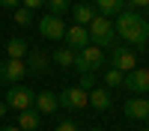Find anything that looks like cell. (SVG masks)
Instances as JSON below:
<instances>
[{"label": "cell", "instance_id": "cell-1", "mask_svg": "<svg viewBox=\"0 0 149 131\" xmlns=\"http://www.w3.org/2000/svg\"><path fill=\"white\" fill-rule=\"evenodd\" d=\"M113 33L122 36L128 45H137L143 48L149 42V21L140 15V12H131V9H122L116 15V24H113Z\"/></svg>", "mask_w": 149, "mask_h": 131}, {"label": "cell", "instance_id": "cell-2", "mask_svg": "<svg viewBox=\"0 0 149 131\" xmlns=\"http://www.w3.org/2000/svg\"><path fill=\"white\" fill-rule=\"evenodd\" d=\"M86 33H90V45L95 48H113V39H116V33H113V21L104 18V15H95L93 24L86 27Z\"/></svg>", "mask_w": 149, "mask_h": 131}, {"label": "cell", "instance_id": "cell-3", "mask_svg": "<svg viewBox=\"0 0 149 131\" xmlns=\"http://www.w3.org/2000/svg\"><path fill=\"white\" fill-rule=\"evenodd\" d=\"M104 51L102 48H95V45H86V48H81L78 54H74V69L81 71V75H86V71H90V75H95L98 69L104 66Z\"/></svg>", "mask_w": 149, "mask_h": 131}, {"label": "cell", "instance_id": "cell-4", "mask_svg": "<svg viewBox=\"0 0 149 131\" xmlns=\"http://www.w3.org/2000/svg\"><path fill=\"white\" fill-rule=\"evenodd\" d=\"M33 98H36V92L30 87H24V83H15V87H9L6 89V107L9 110H30L33 107Z\"/></svg>", "mask_w": 149, "mask_h": 131}, {"label": "cell", "instance_id": "cell-5", "mask_svg": "<svg viewBox=\"0 0 149 131\" xmlns=\"http://www.w3.org/2000/svg\"><path fill=\"white\" fill-rule=\"evenodd\" d=\"M110 69H116V71H131V69H137V54L131 51L128 45H113V54H110Z\"/></svg>", "mask_w": 149, "mask_h": 131}, {"label": "cell", "instance_id": "cell-6", "mask_svg": "<svg viewBox=\"0 0 149 131\" xmlns=\"http://www.w3.org/2000/svg\"><path fill=\"white\" fill-rule=\"evenodd\" d=\"M122 87L125 89H131L134 95H143V92H149V69H131V71H125V78H122Z\"/></svg>", "mask_w": 149, "mask_h": 131}, {"label": "cell", "instance_id": "cell-7", "mask_svg": "<svg viewBox=\"0 0 149 131\" xmlns=\"http://www.w3.org/2000/svg\"><path fill=\"white\" fill-rule=\"evenodd\" d=\"M57 104L66 107V110H84V107H86V92L81 87H66L63 92L57 95Z\"/></svg>", "mask_w": 149, "mask_h": 131}, {"label": "cell", "instance_id": "cell-8", "mask_svg": "<svg viewBox=\"0 0 149 131\" xmlns=\"http://www.w3.org/2000/svg\"><path fill=\"white\" fill-rule=\"evenodd\" d=\"M39 33L45 36V39H63L66 36V24H63V18H57V15H42L39 18Z\"/></svg>", "mask_w": 149, "mask_h": 131}, {"label": "cell", "instance_id": "cell-9", "mask_svg": "<svg viewBox=\"0 0 149 131\" xmlns=\"http://www.w3.org/2000/svg\"><path fill=\"white\" fill-rule=\"evenodd\" d=\"M66 48L69 51H74L78 54L81 48H86L90 45V33H86V27H81V24H72V27H66Z\"/></svg>", "mask_w": 149, "mask_h": 131}, {"label": "cell", "instance_id": "cell-10", "mask_svg": "<svg viewBox=\"0 0 149 131\" xmlns=\"http://www.w3.org/2000/svg\"><path fill=\"white\" fill-rule=\"evenodd\" d=\"M24 75H27V66H24V60H3L0 63V80H12V83H18L24 80Z\"/></svg>", "mask_w": 149, "mask_h": 131}, {"label": "cell", "instance_id": "cell-11", "mask_svg": "<svg viewBox=\"0 0 149 131\" xmlns=\"http://www.w3.org/2000/svg\"><path fill=\"white\" fill-rule=\"evenodd\" d=\"M122 113H125L128 119H149V101L143 98V95H134V98H128L125 104H122Z\"/></svg>", "mask_w": 149, "mask_h": 131}, {"label": "cell", "instance_id": "cell-12", "mask_svg": "<svg viewBox=\"0 0 149 131\" xmlns=\"http://www.w3.org/2000/svg\"><path fill=\"white\" fill-rule=\"evenodd\" d=\"M86 104H90L93 110H107V107L113 104V95H110L107 87H93L86 92Z\"/></svg>", "mask_w": 149, "mask_h": 131}, {"label": "cell", "instance_id": "cell-13", "mask_svg": "<svg viewBox=\"0 0 149 131\" xmlns=\"http://www.w3.org/2000/svg\"><path fill=\"white\" fill-rule=\"evenodd\" d=\"M57 95L54 92H36V98H33V110L39 113V116H48V113H54L57 110Z\"/></svg>", "mask_w": 149, "mask_h": 131}, {"label": "cell", "instance_id": "cell-14", "mask_svg": "<svg viewBox=\"0 0 149 131\" xmlns=\"http://www.w3.org/2000/svg\"><path fill=\"white\" fill-rule=\"evenodd\" d=\"M122 9H125V0H95V12H98V15H104V18L119 15Z\"/></svg>", "mask_w": 149, "mask_h": 131}, {"label": "cell", "instance_id": "cell-15", "mask_svg": "<svg viewBox=\"0 0 149 131\" xmlns=\"http://www.w3.org/2000/svg\"><path fill=\"white\" fill-rule=\"evenodd\" d=\"M15 125H18L21 131H36V128L42 125V116L30 107V110H21V113H18V122H15Z\"/></svg>", "mask_w": 149, "mask_h": 131}, {"label": "cell", "instance_id": "cell-16", "mask_svg": "<svg viewBox=\"0 0 149 131\" xmlns=\"http://www.w3.org/2000/svg\"><path fill=\"white\" fill-rule=\"evenodd\" d=\"M72 15H74V24H81V27H90L93 18L98 15V12H95L90 3H81V6H72Z\"/></svg>", "mask_w": 149, "mask_h": 131}, {"label": "cell", "instance_id": "cell-17", "mask_svg": "<svg viewBox=\"0 0 149 131\" xmlns=\"http://www.w3.org/2000/svg\"><path fill=\"white\" fill-rule=\"evenodd\" d=\"M24 54H27V42H24L21 36H15V39L6 42V57L9 60H24Z\"/></svg>", "mask_w": 149, "mask_h": 131}, {"label": "cell", "instance_id": "cell-18", "mask_svg": "<svg viewBox=\"0 0 149 131\" xmlns=\"http://www.w3.org/2000/svg\"><path fill=\"white\" fill-rule=\"evenodd\" d=\"M24 66H27L30 71H45V69H48V57H45L42 51H33V54H30V60H27Z\"/></svg>", "mask_w": 149, "mask_h": 131}, {"label": "cell", "instance_id": "cell-19", "mask_svg": "<svg viewBox=\"0 0 149 131\" xmlns=\"http://www.w3.org/2000/svg\"><path fill=\"white\" fill-rule=\"evenodd\" d=\"M54 63L60 69H72L74 66V51H69V48H60V51L54 54Z\"/></svg>", "mask_w": 149, "mask_h": 131}, {"label": "cell", "instance_id": "cell-20", "mask_svg": "<svg viewBox=\"0 0 149 131\" xmlns=\"http://www.w3.org/2000/svg\"><path fill=\"white\" fill-rule=\"evenodd\" d=\"M122 78H125L122 71H116V69H107V71H104V87H107V89H116V87H122Z\"/></svg>", "mask_w": 149, "mask_h": 131}, {"label": "cell", "instance_id": "cell-21", "mask_svg": "<svg viewBox=\"0 0 149 131\" xmlns=\"http://www.w3.org/2000/svg\"><path fill=\"white\" fill-rule=\"evenodd\" d=\"M45 3H48V9H51V15H57V18L72 9V0H45Z\"/></svg>", "mask_w": 149, "mask_h": 131}, {"label": "cell", "instance_id": "cell-22", "mask_svg": "<svg viewBox=\"0 0 149 131\" xmlns=\"http://www.w3.org/2000/svg\"><path fill=\"white\" fill-rule=\"evenodd\" d=\"M12 18H15L18 27H30V24H33V12L21 6V9H15V15H12Z\"/></svg>", "mask_w": 149, "mask_h": 131}, {"label": "cell", "instance_id": "cell-23", "mask_svg": "<svg viewBox=\"0 0 149 131\" xmlns=\"http://www.w3.org/2000/svg\"><path fill=\"white\" fill-rule=\"evenodd\" d=\"M95 83H98V80H95V75H90V71H86V75H81V78H78V87H81L84 92H90V89L95 87Z\"/></svg>", "mask_w": 149, "mask_h": 131}, {"label": "cell", "instance_id": "cell-24", "mask_svg": "<svg viewBox=\"0 0 149 131\" xmlns=\"http://www.w3.org/2000/svg\"><path fill=\"white\" fill-rule=\"evenodd\" d=\"M125 6L134 12V9H149V0H125Z\"/></svg>", "mask_w": 149, "mask_h": 131}, {"label": "cell", "instance_id": "cell-25", "mask_svg": "<svg viewBox=\"0 0 149 131\" xmlns=\"http://www.w3.org/2000/svg\"><path fill=\"white\" fill-rule=\"evenodd\" d=\"M54 131H78V125H74L72 119H63V122H60V125H57Z\"/></svg>", "mask_w": 149, "mask_h": 131}, {"label": "cell", "instance_id": "cell-26", "mask_svg": "<svg viewBox=\"0 0 149 131\" xmlns=\"http://www.w3.org/2000/svg\"><path fill=\"white\" fill-rule=\"evenodd\" d=\"M21 3H24V9H30V12H33V9H42V6H45V0H21Z\"/></svg>", "mask_w": 149, "mask_h": 131}, {"label": "cell", "instance_id": "cell-27", "mask_svg": "<svg viewBox=\"0 0 149 131\" xmlns=\"http://www.w3.org/2000/svg\"><path fill=\"white\" fill-rule=\"evenodd\" d=\"M0 6H6V9H18L21 0H0Z\"/></svg>", "mask_w": 149, "mask_h": 131}, {"label": "cell", "instance_id": "cell-28", "mask_svg": "<svg viewBox=\"0 0 149 131\" xmlns=\"http://www.w3.org/2000/svg\"><path fill=\"white\" fill-rule=\"evenodd\" d=\"M6 113H9V107H6V101H0V119H3Z\"/></svg>", "mask_w": 149, "mask_h": 131}, {"label": "cell", "instance_id": "cell-29", "mask_svg": "<svg viewBox=\"0 0 149 131\" xmlns=\"http://www.w3.org/2000/svg\"><path fill=\"white\" fill-rule=\"evenodd\" d=\"M0 131H21V128H18V125H3Z\"/></svg>", "mask_w": 149, "mask_h": 131}, {"label": "cell", "instance_id": "cell-30", "mask_svg": "<svg viewBox=\"0 0 149 131\" xmlns=\"http://www.w3.org/2000/svg\"><path fill=\"white\" fill-rule=\"evenodd\" d=\"M90 131H104V128H90Z\"/></svg>", "mask_w": 149, "mask_h": 131}, {"label": "cell", "instance_id": "cell-31", "mask_svg": "<svg viewBox=\"0 0 149 131\" xmlns=\"http://www.w3.org/2000/svg\"><path fill=\"white\" fill-rule=\"evenodd\" d=\"M0 89H3V80H0Z\"/></svg>", "mask_w": 149, "mask_h": 131}]
</instances>
